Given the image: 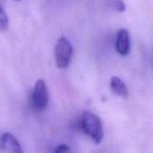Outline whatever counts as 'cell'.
<instances>
[{"label": "cell", "mask_w": 153, "mask_h": 153, "mask_svg": "<svg viewBox=\"0 0 153 153\" xmlns=\"http://www.w3.org/2000/svg\"><path fill=\"white\" fill-rule=\"evenodd\" d=\"M82 128L84 133L90 136L92 141L99 144L103 139V126L100 118L91 111H85L81 120Z\"/></svg>", "instance_id": "6da1fadb"}, {"label": "cell", "mask_w": 153, "mask_h": 153, "mask_svg": "<svg viewBox=\"0 0 153 153\" xmlns=\"http://www.w3.org/2000/svg\"><path fill=\"white\" fill-rule=\"evenodd\" d=\"M73 46L68 39L61 37L58 39L55 47V59L58 68H66L72 60Z\"/></svg>", "instance_id": "7a4b0ae2"}, {"label": "cell", "mask_w": 153, "mask_h": 153, "mask_svg": "<svg viewBox=\"0 0 153 153\" xmlns=\"http://www.w3.org/2000/svg\"><path fill=\"white\" fill-rule=\"evenodd\" d=\"M32 104L38 110H43L48 104V91L46 82L42 79L39 80L33 89Z\"/></svg>", "instance_id": "3957f363"}, {"label": "cell", "mask_w": 153, "mask_h": 153, "mask_svg": "<svg viewBox=\"0 0 153 153\" xmlns=\"http://www.w3.org/2000/svg\"><path fill=\"white\" fill-rule=\"evenodd\" d=\"M0 152L2 153H23L18 140L10 133H4L1 135Z\"/></svg>", "instance_id": "277c9868"}, {"label": "cell", "mask_w": 153, "mask_h": 153, "mask_svg": "<svg viewBox=\"0 0 153 153\" xmlns=\"http://www.w3.org/2000/svg\"><path fill=\"white\" fill-rule=\"evenodd\" d=\"M131 43H130V35L126 29H121L116 39V50L121 56H127L130 52Z\"/></svg>", "instance_id": "5b68a950"}, {"label": "cell", "mask_w": 153, "mask_h": 153, "mask_svg": "<svg viewBox=\"0 0 153 153\" xmlns=\"http://www.w3.org/2000/svg\"><path fill=\"white\" fill-rule=\"evenodd\" d=\"M110 88L112 91L122 98H127L129 95L128 90L125 82L117 76H113L110 81Z\"/></svg>", "instance_id": "8992f818"}, {"label": "cell", "mask_w": 153, "mask_h": 153, "mask_svg": "<svg viewBox=\"0 0 153 153\" xmlns=\"http://www.w3.org/2000/svg\"><path fill=\"white\" fill-rule=\"evenodd\" d=\"M9 27V20L8 16L3 8V6L0 4V32L7 30Z\"/></svg>", "instance_id": "52a82bcc"}, {"label": "cell", "mask_w": 153, "mask_h": 153, "mask_svg": "<svg viewBox=\"0 0 153 153\" xmlns=\"http://www.w3.org/2000/svg\"><path fill=\"white\" fill-rule=\"evenodd\" d=\"M55 153H74V152L70 146L66 144H60L56 148Z\"/></svg>", "instance_id": "ba28073f"}, {"label": "cell", "mask_w": 153, "mask_h": 153, "mask_svg": "<svg viewBox=\"0 0 153 153\" xmlns=\"http://www.w3.org/2000/svg\"><path fill=\"white\" fill-rule=\"evenodd\" d=\"M113 7L117 12H124L126 10V4L123 1H115L113 2Z\"/></svg>", "instance_id": "9c48e42d"}]
</instances>
